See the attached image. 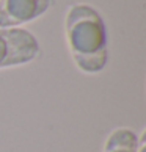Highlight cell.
Here are the masks:
<instances>
[{"mask_svg": "<svg viewBox=\"0 0 146 152\" xmlns=\"http://www.w3.org/2000/svg\"><path fill=\"white\" fill-rule=\"evenodd\" d=\"M65 33L76 66L85 74H98L109 63L107 27L93 7L71 5L65 18Z\"/></svg>", "mask_w": 146, "mask_h": 152, "instance_id": "6da1fadb", "label": "cell"}, {"mask_svg": "<svg viewBox=\"0 0 146 152\" xmlns=\"http://www.w3.org/2000/svg\"><path fill=\"white\" fill-rule=\"evenodd\" d=\"M39 53V42L24 28H0V69L33 61Z\"/></svg>", "mask_w": 146, "mask_h": 152, "instance_id": "7a4b0ae2", "label": "cell"}, {"mask_svg": "<svg viewBox=\"0 0 146 152\" xmlns=\"http://www.w3.org/2000/svg\"><path fill=\"white\" fill-rule=\"evenodd\" d=\"M52 0H0V28H18L43 16Z\"/></svg>", "mask_w": 146, "mask_h": 152, "instance_id": "3957f363", "label": "cell"}, {"mask_svg": "<svg viewBox=\"0 0 146 152\" xmlns=\"http://www.w3.org/2000/svg\"><path fill=\"white\" fill-rule=\"evenodd\" d=\"M138 135L126 127H118L105 140L102 152H137Z\"/></svg>", "mask_w": 146, "mask_h": 152, "instance_id": "277c9868", "label": "cell"}, {"mask_svg": "<svg viewBox=\"0 0 146 152\" xmlns=\"http://www.w3.org/2000/svg\"><path fill=\"white\" fill-rule=\"evenodd\" d=\"M137 152H146V130L142 132V135H138V146Z\"/></svg>", "mask_w": 146, "mask_h": 152, "instance_id": "5b68a950", "label": "cell"}]
</instances>
